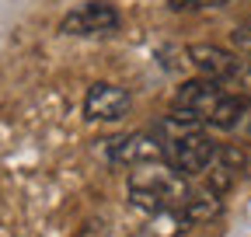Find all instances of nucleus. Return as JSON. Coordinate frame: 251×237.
Masks as SVG:
<instances>
[{
  "mask_svg": "<svg viewBox=\"0 0 251 237\" xmlns=\"http://www.w3.org/2000/svg\"><path fill=\"white\" fill-rule=\"evenodd\" d=\"M157 140L164 146V161L185 178L206 174V167L216 154V143L209 140V133L199 122H192V118H181L178 112H171L157 126Z\"/></svg>",
  "mask_w": 251,
  "mask_h": 237,
  "instance_id": "2",
  "label": "nucleus"
},
{
  "mask_svg": "<svg viewBox=\"0 0 251 237\" xmlns=\"http://www.w3.org/2000/svg\"><path fill=\"white\" fill-rule=\"evenodd\" d=\"M171 112H178L181 118H192L199 126H209V129L237 133L241 118L248 112V98H237V95L224 91L220 84H213L206 77H192L175 91Z\"/></svg>",
  "mask_w": 251,
  "mask_h": 237,
  "instance_id": "1",
  "label": "nucleus"
},
{
  "mask_svg": "<svg viewBox=\"0 0 251 237\" xmlns=\"http://www.w3.org/2000/svg\"><path fill=\"white\" fill-rule=\"evenodd\" d=\"M244 167H248V157H244L241 146H234V143H224V146H220V143H216V154H213V161H209V167H206V174H202V185L224 199V195L234 189V182L244 174Z\"/></svg>",
  "mask_w": 251,
  "mask_h": 237,
  "instance_id": "7",
  "label": "nucleus"
},
{
  "mask_svg": "<svg viewBox=\"0 0 251 237\" xmlns=\"http://www.w3.org/2000/svg\"><path fill=\"white\" fill-rule=\"evenodd\" d=\"M192 195L188 178L178 174L171 164H143L129 178V202L147 216L164 213V210H181Z\"/></svg>",
  "mask_w": 251,
  "mask_h": 237,
  "instance_id": "3",
  "label": "nucleus"
},
{
  "mask_svg": "<svg viewBox=\"0 0 251 237\" xmlns=\"http://www.w3.org/2000/svg\"><path fill=\"white\" fill-rule=\"evenodd\" d=\"M119 28V11L108 4V0H87V4H77L74 11L63 14L59 32L63 35H108Z\"/></svg>",
  "mask_w": 251,
  "mask_h": 237,
  "instance_id": "4",
  "label": "nucleus"
},
{
  "mask_svg": "<svg viewBox=\"0 0 251 237\" xmlns=\"http://www.w3.org/2000/svg\"><path fill=\"white\" fill-rule=\"evenodd\" d=\"M234 42H237V46L248 52V59H251V21H248V24H241L237 32H234Z\"/></svg>",
  "mask_w": 251,
  "mask_h": 237,
  "instance_id": "10",
  "label": "nucleus"
},
{
  "mask_svg": "<svg viewBox=\"0 0 251 237\" xmlns=\"http://www.w3.org/2000/svg\"><path fill=\"white\" fill-rule=\"evenodd\" d=\"M227 4H234V0H168L171 11H220Z\"/></svg>",
  "mask_w": 251,
  "mask_h": 237,
  "instance_id": "9",
  "label": "nucleus"
},
{
  "mask_svg": "<svg viewBox=\"0 0 251 237\" xmlns=\"http://www.w3.org/2000/svg\"><path fill=\"white\" fill-rule=\"evenodd\" d=\"M129 108H133V98L126 87L108 84V80H98V84L87 87L84 118H91V122H115V118L129 115Z\"/></svg>",
  "mask_w": 251,
  "mask_h": 237,
  "instance_id": "6",
  "label": "nucleus"
},
{
  "mask_svg": "<svg viewBox=\"0 0 251 237\" xmlns=\"http://www.w3.org/2000/svg\"><path fill=\"white\" fill-rule=\"evenodd\" d=\"M188 227H192V223H188L185 220V213L181 210H164V213H153L150 216V223H147V237H181Z\"/></svg>",
  "mask_w": 251,
  "mask_h": 237,
  "instance_id": "8",
  "label": "nucleus"
},
{
  "mask_svg": "<svg viewBox=\"0 0 251 237\" xmlns=\"http://www.w3.org/2000/svg\"><path fill=\"white\" fill-rule=\"evenodd\" d=\"M108 161L126 164V167L157 164V161H164V146L157 140V133H126V136L108 140Z\"/></svg>",
  "mask_w": 251,
  "mask_h": 237,
  "instance_id": "5",
  "label": "nucleus"
}]
</instances>
